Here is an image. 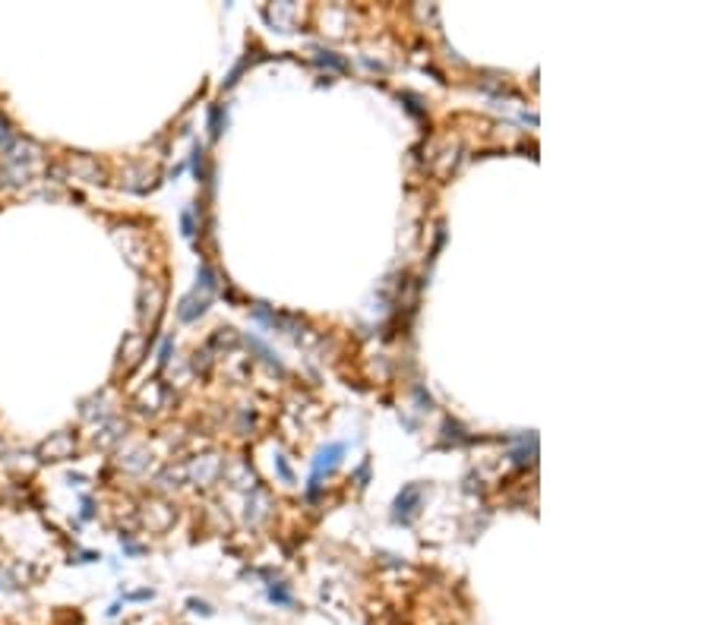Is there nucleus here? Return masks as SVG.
<instances>
[{"mask_svg":"<svg viewBox=\"0 0 711 625\" xmlns=\"http://www.w3.org/2000/svg\"><path fill=\"white\" fill-rule=\"evenodd\" d=\"M190 610H193V613H203V616H209V613H212L209 603H203V600H190Z\"/></svg>","mask_w":711,"mask_h":625,"instance_id":"4","label":"nucleus"},{"mask_svg":"<svg viewBox=\"0 0 711 625\" xmlns=\"http://www.w3.org/2000/svg\"><path fill=\"white\" fill-rule=\"evenodd\" d=\"M342 452H344L342 442L322 448L320 458H316V464H313V480H316V477H322V470H332V468H336V464H338V455H342Z\"/></svg>","mask_w":711,"mask_h":625,"instance_id":"2","label":"nucleus"},{"mask_svg":"<svg viewBox=\"0 0 711 625\" xmlns=\"http://www.w3.org/2000/svg\"><path fill=\"white\" fill-rule=\"evenodd\" d=\"M269 597H272L275 603H285V606H288V603H291V594H288V591H285V587H272V591H269Z\"/></svg>","mask_w":711,"mask_h":625,"instance_id":"3","label":"nucleus"},{"mask_svg":"<svg viewBox=\"0 0 711 625\" xmlns=\"http://www.w3.org/2000/svg\"><path fill=\"white\" fill-rule=\"evenodd\" d=\"M417 499H421V490H417V486H405V490H402V496L395 499V518H402V521H411V512H415Z\"/></svg>","mask_w":711,"mask_h":625,"instance_id":"1","label":"nucleus"}]
</instances>
